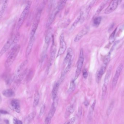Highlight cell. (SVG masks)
<instances>
[{"label": "cell", "mask_w": 124, "mask_h": 124, "mask_svg": "<svg viewBox=\"0 0 124 124\" xmlns=\"http://www.w3.org/2000/svg\"><path fill=\"white\" fill-rule=\"evenodd\" d=\"M66 0H62L58 4L56 7L53 10L52 13H51L46 22V26L47 27H48L52 24V23L56 18V16L57 14L62 10L65 6Z\"/></svg>", "instance_id": "obj_1"}, {"label": "cell", "mask_w": 124, "mask_h": 124, "mask_svg": "<svg viewBox=\"0 0 124 124\" xmlns=\"http://www.w3.org/2000/svg\"><path fill=\"white\" fill-rule=\"evenodd\" d=\"M20 50V46L19 45H16L12 47L11 50L7 57L4 64L5 67L8 68L10 67L17 57Z\"/></svg>", "instance_id": "obj_2"}, {"label": "cell", "mask_w": 124, "mask_h": 124, "mask_svg": "<svg viewBox=\"0 0 124 124\" xmlns=\"http://www.w3.org/2000/svg\"><path fill=\"white\" fill-rule=\"evenodd\" d=\"M31 5V1H28L27 3L24 8L23 9L18 20L17 25V30H19V29L22 25L24 22L30 11Z\"/></svg>", "instance_id": "obj_3"}, {"label": "cell", "mask_w": 124, "mask_h": 124, "mask_svg": "<svg viewBox=\"0 0 124 124\" xmlns=\"http://www.w3.org/2000/svg\"><path fill=\"white\" fill-rule=\"evenodd\" d=\"M110 59L109 58H105L102 66L101 67L100 69L97 71L96 75V82L98 83H99L102 76L105 73L107 66L110 62Z\"/></svg>", "instance_id": "obj_4"}, {"label": "cell", "mask_w": 124, "mask_h": 124, "mask_svg": "<svg viewBox=\"0 0 124 124\" xmlns=\"http://www.w3.org/2000/svg\"><path fill=\"white\" fill-rule=\"evenodd\" d=\"M84 51H83V49H81L80 50L79 57L77 63V68L76 70L75 77L74 79V81H76L78 78L79 76L81 73V71L83 63H84Z\"/></svg>", "instance_id": "obj_5"}, {"label": "cell", "mask_w": 124, "mask_h": 124, "mask_svg": "<svg viewBox=\"0 0 124 124\" xmlns=\"http://www.w3.org/2000/svg\"><path fill=\"white\" fill-rule=\"evenodd\" d=\"M41 10L39 9L37 12V14L36 16L34 19V22L33 23L31 28V32L30 33V38H32L35 37V34L36 32V30L38 28L40 19L41 16Z\"/></svg>", "instance_id": "obj_6"}, {"label": "cell", "mask_w": 124, "mask_h": 124, "mask_svg": "<svg viewBox=\"0 0 124 124\" xmlns=\"http://www.w3.org/2000/svg\"><path fill=\"white\" fill-rule=\"evenodd\" d=\"M111 71H112V66L109 67L106 73L104 79V83L102 87V98H104L107 92V88L110 80V77L111 75Z\"/></svg>", "instance_id": "obj_7"}, {"label": "cell", "mask_w": 124, "mask_h": 124, "mask_svg": "<svg viewBox=\"0 0 124 124\" xmlns=\"http://www.w3.org/2000/svg\"><path fill=\"white\" fill-rule=\"evenodd\" d=\"M60 48L57 53V57L63 54L66 49V43L63 33L61 34L60 37Z\"/></svg>", "instance_id": "obj_8"}, {"label": "cell", "mask_w": 124, "mask_h": 124, "mask_svg": "<svg viewBox=\"0 0 124 124\" xmlns=\"http://www.w3.org/2000/svg\"><path fill=\"white\" fill-rule=\"evenodd\" d=\"M56 45L53 43L51 49V52H50V58H49V62L48 67V71L50 69L54 63L55 57H56Z\"/></svg>", "instance_id": "obj_9"}, {"label": "cell", "mask_w": 124, "mask_h": 124, "mask_svg": "<svg viewBox=\"0 0 124 124\" xmlns=\"http://www.w3.org/2000/svg\"><path fill=\"white\" fill-rule=\"evenodd\" d=\"M123 68H124V65L122 64H120L117 68L116 73H115L114 77L113 82H112V86H113V88H115L116 86L119 78L120 74L123 70Z\"/></svg>", "instance_id": "obj_10"}, {"label": "cell", "mask_w": 124, "mask_h": 124, "mask_svg": "<svg viewBox=\"0 0 124 124\" xmlns=\"http://www.w3.org/2000/svg\"><path fill=\"white\" fill-rule=\"evenodd\" d=\"M53 102L52 105L51 109L49 112L47 116V118H49L50 119H52V118L54 116L57 107L59 102V98L58 97H57L54 99L53 100Z\"/></svg>", "instance_id": "obj_11"}, {"label": "cell", "mask_w": 124, "mask_h": 124, "mask_svg": "<svg viewBox=\"0 0 124 124\" xmlns=\"http://www.w3.org/2000/svg\"><path fill=\"white\" fill-rule=\"evenodd\" d=\"M118 0L112 1L105 11V14H108L115 11L118 5Z\"/></svg>", "instance_id": "obj_12"}, {"label": "cell", "mask_w": 124, "mask_h": 124, "mask_svg": "<svg viewBox=\"0 0 124 124\" xmlns=\"http://www.w3.org/2000/svg\"><path fill=\"white\" fill-rule=\"evenodd\" d=\"M89 28L88 27H86L81 30L74 38V42H77L79 41L85 35L89 33Z\"/></svg>", "instance_id": "obj_13"}, {"label": "cell", "mask_w": 124, "mask_h": 124, "mask_svg": "<svg viewBox=\"0 0 124 124\" xmlns=\"http://www.w3.org/2000/svg\"><path fill=\"white\" fill-rule=\"evenodd\" d=\"M12 41H13V39L12 38H11L6 42V43L3 46L0 51V57L3 55L9 49V48L12 45Z\"/></svg>", "instance_id": "obj_14"}, {"label": "cell", "mask_w": 124, "mask_h": 124, "mask_svg": "<svg viewBox=\"0 0 124 124\" xmlns=\"http://www.w3.org/2000/svg\"><path fill=\"white\" fill-rule=\"evenodd\" d=\"M35 37L30 38V41L28 42V44L27 47V49H26V57H28L30 55V54H31V51H32L33 47V44H34V41H35Z\"/></svg>", "instance_id": "obj_15"}, {"label": "cell", "mask_w": 124, "mask_h": 124, "mask_svg": "<svg viewBox=\"0 0 124 124\" xmlns=\"http://www.w3.org/2000/svg\"><path fill=\"white\" fill-rule=\"evenodd\" d=\"M11 106L12 109L16 113H19L20 112V106L19 100L16 99H13L11 103Z\"/></svg>", "instance_id": "obj_16"}, {"label": "cell", "mask_w": 124, "mask_h": 124, "mask_svg": "<svg viewBox=\"0 0 124 124\" xmlns=\"http://www.w3.org/2000/svg\"><path fill=\"white\" fill-rule=\"evenodd\" d=\"M28 63V60H25L24 62H23L22 63L20 64L19 67L17 68L16 71H15V78H16L20 74L22 73L23 70L24 68L27 65Z\"/></svg>", "instance_id": "obj_17"}, {"label": "cell", "mask_w": 124, "mask_h": 124, "mask_svg": "<svg viewBox=\"0 0 124 124\" xmlns=\"http://www.w3.org/2000/svg\"><path fill=\"white\" fill-rule=\"evenodd\" d=\"M73 55V52L71 48H69L67 50V54L64 60V65L68 64L69 62L72 60V57Z\"/></svg>", "instance_id": "obj_18"}, {"label": "cell", "mask_w": 124, "mask_h": 124, "mask_svg": "<svg viewBox=\"0 0 124 124\" xmlns=\"http://www.w3.org/2000/svg\"><path fill=\"white\" fill-rule=\"evenodd\" d=\"M83 15H84V12H81L80 13V15H79L77 17V18L76 19L74 22L73 23V24L71 25L70 28L69 29V31H70V32L73 31L74 30V29L76 28L78 23L79 22V21H80L82 17H83Z\"/></svg>", "instance_id": "obj_19"}, {"label": "cell", "mask_w": 124, "mask_h": 124, "mask_svg": "<svg viewBox=\"0 0 124 124\" xmlns=\"http://www.w3.org/2000/svg\"><path fill=\"white\" fill-rule=\"evenodd\" d=\"M60 84V82L58 81L56 83L54 86L51 94L52 98L53 100L54 99L57 97V92H58V90H59Z\"/></svg>", "instance_id": "obj_20"}, {"label": "cell", "mask_w": 124, "mask_h": 124, "mask_svg": "<svg viewBox=\"0 0 124 124\" xmlns=\"http://www.w3.org/2000/svg\"><path fill=\"white\" fill-rule=\"evenodd\" d=\"M8 3L9 1L8 0H4L3 2L2 6L0 10V20L1 19L3 15L5 13V11L7 8L8 4Z\"/></svg>", "instance_id": "obj_21"}, {"label": "cell", "mask_w": 124, "mask_h": 124, "mask_svg": "<svg viewBox=\"0 0 124 124\" xmlns=\"http://www.w3.org/2000/svg\"><path fill=\"white\" fill-rule=\"evenodd\" d=\"M74 110V106L73 105H71L68 106L66 110L65 118H68L73 113Z\"/></svg>", "instance_id": "obj_22"}, {"label": "cell", "mask_w": 124, "mask_h": 124, "mask_svg": "<svg viewBox=\"0 0 124 124\" xmlns=\"http://www.w3.org/2000/svg\"><path fill=\"white\" fill-rule=\"evenodd\" d=\"M52 36V30L51 28H49L48 29L47 33L45 36V43L48 44L50 42Z\"/></svg>", "instance_id": "obj_23"}, {"label": "cell", "mask_w": 124, "mask_h": 124, "mask_svg": "<svg viewBox=\"0 0 124 124\" xmlns=\"http://www.w3.org/2000/svg\"><path fill=\"white\" fill-rule=\"evenodd\" d=\"M108 0L103 1L101 4L100 5L99 7H98L97 11H96L95 14V17H98V16L100 14L101 11L103 10V9L104 8V7L105 6L106 4L108 3Z\"/></svg>", "instance_id": "obj_24"}, {"label": "cell", "mask_w": 124, "mask_h": 124, "mask_svg": "<svg viewBox=\"0 0 124 124\" xmlns=\"http://www.w3.org/2000/svg\"><path fill=\"white\" fill-rule=\"evenodd\" d=\"M36 115V113L35 112H32L29 114L25 119V124H28L31 123L35 117Z\"/></svg>", "instance_id": "obj_25"}, {"label": "cell", "mask_w": 124, "mask_h": 124, "mask_svg": "<svg viewBox=\"0 0 124 124\" xmlns=\"http://www.w3.org/2000/svg\"><path fill=\"white\" fill-rule=\"evenodd\" d=\"M2 94L4 97L7 98L11 97L14 95V92L11 89H6L3 91Z\"/></svg>", "instance_id": "obj_26"}, {"label": "cell", "mask_w": 124, "mask_h": 124, "mask_svg": "<svg viewBox=\"0 0 124 124\" xmlns=\"http://www.w3.org/2000/svg\"><path fill=\"white\" fill-rule=\"evenodd\" d=\"M40 100V95L38 91L36 92L34 95V101L33 103V106L36 107L38 105Z\"/></svg>", "instance_id": "obj_27"}, {"label": "cell", "mask_w": 124, "mask_h": 124, "mask_svg": "<svg viewBox=\"0 0 124 124\" xmlns=\"http://www.w3.org/2000/svg\"><path fill=\"white\" fill-rule=\"evenodd\" d=\"M96 103V100H95L94 101V102H93L92 105V106L90 107L88 116V119H89V121H90V119L92 118V116L93 111H94V109Z\"/></svg>", "instance_id": "obj_28"}, {"label": "cell", "mask_w": 124, "mask_h": 124, "mask_svg": "<svg viewBox=\"0 0 124 124\" xmlns=\"http://www.w3.org/2000/svg\"><path fill=\"white\" fill-rule=\"evenodd\" d=\"M95 2H96L95 0L92 1H90V3H89L88 6L87 7L86 9V14L87 16L88 15H89V13L91 8L93 6V5L95 3Z\"/></svg>", "instance_id": "obj_29"}, {"label": "cell", "mask_w": 124, "mask_h": 124, "mask_svg": "<svg viewBox=\"0 0 124 124\" xmlns=\"http://www.w3.org/2000/svg\"><path fill=\"white\" fill-rule=\"evenodd\" d=\"M76 87V84H75V81L73 80L70 83V86L68 90V92L69 94H70L74 91Z\"/></svg>", "instance_id": "obj_30"}, {"label": "cell", "mask_w": 124, "mask_h": 124, "mask_svg": "<svg viewBox=\"0 0 124 124\" xmlns=\"http://www.w3.org/2000/svg\"><path fill=\"white\" fill-rule=\"evenodd\" d=\"M20 38V36L19 33H17L15 36V38H14V39H13L12 43V45L13 46V47L17 45V43L19 41Z\"/></svg>", "instance_id": "obj_31"}, {"label": "cell", "mask_w": 124, "mask_h": 124, "mask_svg": "<svg viewBox=\"0 0 124 124\" xmlns=\"http://www.w3.org/2000/svg\"><path fill=\"white\" fill-rule=\"evenodd\" d=\"M102 20V17H95L93 20V24L95 26H98L100 24Z\"/></svg>", "instance_id": "obj_32"}, {"label": "cell", "mask_w": 124, "mask_h": 124, "mask_svg": "<svg viewBox=\"0 0 124 124\" xmlns=\"http://www.w3.org/2000/svg\"><path fill=\"white\" fill-rule=\"evenodd\" d=\"M114 106V101H112L110 103V105L108 106V110L107 111V115L108 116H109L110 114L112 112Z\"/></svg>", "instance_id": "obj_33"}, {"label": "cell", "mask_w": 124, "mask_h": 124, "mask_svg": "<svg viewBox=\"0 0 124 124\" xmlns=\"http://www.w3.org/2000/svg\"><path fill=\"white\" fill-rule=\"evenodd\" d=\"M116 29H117V28L114 30V31L111 34L110 36L109 37V41L111 43H113L114 41V40H115V35H116Z\"/></svg>", "instance_id": "obj_34"}, {"label": "cell", "mask_w": 124, "mask_h": 124, "mask_svg": "<svg viewBox=\"0 0 124 124\" xmlns=\"http://www.w3.org/2000/svg\"><path fill=\"white\" fill-rule=\"evenodd\" d=\"M75 120L76 118L75 117H73L66 122L64 124H73L75 122Z\"/></svg>", "instance_id": "obj_35"}, {"label": "cell", "mask_w": 124, "mask_h": 124, "mask_svg": "<svg viewBox=\"0 0 124 124\" xmlns=\"http://www.w3.org/2000/svg\"><path fill=\"white\" fill-rule=\"evenodd\" d=\"M45 110V106L44 105L41 107V108L40 110V113H39V117H41V116H42L43 114L44 113Z\"/></svg>", "instance_id": "obj_36"}, {"label": "cell", "mask_w": 124, "mask_h": 124, "mask_svg": "<svg viewBox=\"0 0 124 124\" xmlns=\"http://www.w3.org/2000/svg\"><path fill=\"white\" fill-rule=\"evenodd\" d=\"M13 122L14 124H23L22 121L15 118H13Z\"/></svg>", "instance_id": "obj_37"}, {"label": "cell", "mask_w": 124, "mask_h": 124, "mask_svg": "<svg viewBox=\"0 0 124 124\" xmlns=\"http://www.w3.org/2000/svg\"><path fill=\"white\" fill-rule=\"evenodd\" d=\"M83 76L85 79H86L88 77V74L87 71L86 69H84L83 71Z\"/></svg>", "instance_id": "obj_38"}, {"label": "cell", "mask_w": 124, "mask_h": 124, "mask_svg": "<svg viewBox=\"0 0 124 124\" xmlns=\"http://www.w3.org/2000/svg\"><path fill=\"white\" fill-rule=\"evenodd\" d=\"M82 108L81 107H80L79 108L78 112V116L79 118H81L82 115Z\"/></svg>", "instance_id": "obj_39"}, {"label": "cell", "mask_w": 124, "mask_h": 124, "mask_svg": "<svg viewBox=\"0 0 124 124\" xmlns=\"http://www.w3.org/2000/svg\"><path fill=\"white\" fill-rule=\"evenodd\" d=\"M51 119L46 117L45 121V124H50L51 122Z\"/></svg>", "instance_id": "obj_40"}, {"label": "cell", "mask_w": 124, "mask_h": 124, "mask_svg": "<svg viewBox=\"0 0 124 124\" xmlns=\"http://www.w3.org/2000/svg\"><path fill=\"white\" fill-rule=\"evenodd\" d=\"M0 114H8V113L4 110H0Z\"/></svg>", "instance_id": "obj_41"}, {"label": "cell", "mask_w": 124, "mask_h": 124, "mask_svg": "<svg viewBox=\"0 0 124 124\" xmlns=\"http://www.w3.org/2000/svg\"><path fill=\"white\" fill-rule=\"evenodd\" d=\"M84 104L85 106H87L89 105V101H87V100H86V101H85L84 102Z\"/></svg>", "instance_id": "obj_42"}, {"label": "cell", "mask_w": 124, "mask_h": 124, "mask_svg": "<svg viewBox=\"0 0 124 124\" xmlns=\"http://www.w3.org/2000/svg\"><path fill=\"white\" fill-rule=\"evenodd\" d=\"M4 121H5V122L6 123V124H9V121H8V120H5Z\"/></svg>", "instance_id": "obj_43"}, {"label": "cell", "mask_w": 124, "mask_h": 124, "mask_svg": "<svg viewBox=\"0 0 124 124\" xmlns=\"http://www.w3.org/2000/svg\"><path fill=\"white\" fill-rule=\"evenodd\" d=\"M1 100V97L0 95V102Z\"/></svg>", "instance_id": "obj_44"}, {"label": "cell", "mask_w": 124, "mask_h": 124, "mask_svg": "<svg viewBox=\"0 0 124 124\" xmlns=\"http://www.w3.org/2000/svg\"></svg>", "instance_id": "obj_45"}]
</instances>
